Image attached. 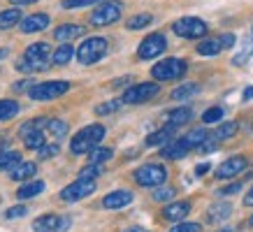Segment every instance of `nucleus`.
Wrapping results in <instances>:
<instances>
[{
  "label": "nucleus",
  "mask_w": 253,
  "mask_h": 232,
  "mask_svg": "<svg viewBox=\"0 0 253 232\" xmlns=\"http://www.w3.org/2000/svg\"><path fill=\"white\" fill-rule=\"evenodd\" d=\"M232 207L230 204H214V207L209 209V221H214V223H218V221H225V218L230 216Z\"/></svg>",
  "instance_id": "nucleus-35"
},
{
  "label": "nucleus",
  "mask_w": 253,
  "mask_h": 232,
  "mask_svg": "<svg viewBox=\"0 0 253 232\" xmlns=\"http://www.w3.org/2000/svg\"><path fill=\"white\" fill-rule=\"evenodd\" d=\"M244 100H253V86L244 88Z\"/></svg>",
  "instance_id": "nucleus-54"
},
{
  "label": "nucleus",
  "mask_w": 253,
  "mask_h": 232,
  "mask_svg": "<svg viewBox=\"0 0 253 232\" xmlns=\"http://www.w3.org/2000/svg\"><path fill=\"white\" fill-rule=\"evenodd\" d=\"M107 39L105 38H88L84 39L77 49V61L84 63V65H93V63H98L102 56L107 54Z\"/></svg>",
  "instance_id": "nucleus-4"
},
{
  "label": "nucleus",
  "mask_w": 253,
  "mask_h": 232,
  "mask_svg": "<svg viewBox=\"0 0 253 232\" xmlns=\"http://www.w3.org/2000/svg\"><path fill=\"white\" fill-rule=\"evenodd\" d=\"M123 100H109V102H102V105H98L95 107V114L98 116H105V114H112V112H116V109H121Z\"/></svg>",
  "instance_id": "nucleus-41"
},
{
  "label": "nucleus",
  "mask_w": 253,
  "mask_h": 232,
  "mask_svg": "<svg viewBox=\"0 0 253 232\" xmlns=\"http://www.w3.org/2000/svg\"><path fill=\"white\" fill-rule=\"evenodd\" d=\"M174 130L176 128H172V125H165V128H161V130L151 132V135L146 137V147H165V144H169Z\"/></svg>",
  "instance_id": "nucleus-17"
},
{
  "label": "nucleus",
  "mask_w": 253,
  "mask_h": 232,
  "mask_svg": "<svg viewBox=\"0 0 253 232\" xmlns=\"http://www.w3.org/2000/svg\"><path fill=\"white\" fill-rule=\"evenodd\" d=\"M35 172H38L35 162H19L14 170L9 172V177L14 179V181H28V179L35 177Z\"/></svg>",
  "instance_id": "nucleus-18"
},
{
  "label": "nucleus",
  "mask_w": 253,
  "mask_h": 232,
  "mask_svg": "<svg viewBox=\"0 0 253 232\" xmlns=\"http://www.w3.org/2000/svg\"><path fill=\"white\" fill-rule=\"evenodd\" d=\"M72 56H75V49H72V44H61L58 49L54 51V56H51V63L54 65H68L70 61H72Z\"/></svg>",
  "instance_id": "nucleus-28"
},
{
  "label": "nucleus",
  "mask_w": 253,
  "mask_h": 232,
  "mask_svg": "<svg viewBox=\"0 0 253 232\" xmlns=\"http://www.w3.org/2000/svg\"><path fill=\"white\" fill-rule=\"evenodd\" d=\"M161 93V86L156 81H142V84H132L128 91L123 93V102L126 105H142V102L154 100Z\"/></svg>",
  "instance_id": "nucleus-7"
},
{
  "label": "nucleus",
  "mask_w": 253,
  "mask_h": 232,
  "mask_svg": "<svg viewBox=\"0 0 253 232\" xmlns=\"http://www.w3.org/2000/svg\"><path fill=\"white\" fill-rule=\"evenodd\" d=\"M246 165H249V160H246L244 155H232V158H228V160H223L221 165H218V170H216V179H235L239 177L242 172L246 170Z\"/></svg>",
  "instance_id": "nucleus-11"
},
{
  "label": "nucleus",
  "mask_w": 253,
  "mask_h": 232,
  "mask_svg": "<svg viewBox=\"0 0 253 232\" xmlns=\"http://www.w3.org/2000/svg\"><path fill=\"white\" fill-rule=\"evenodd\" d=\"M121 12H123V2L121 0H107V2H100L98 7L93 9L91 14V23L93 26H112L121 19Z\"/></svg>",
  "instance_id": "nucleus-5"
},
{
  "label": "nucleus",
  "mask_w": 253,
  "mask_h": 232,
  "mask_svg": "<svg viewBox=\"0 0 253 232\" xmlns=\"http://www.w3.org/2000/svg\"><path fill=\"white\" fill-rule=\"evenodd\" d=\"M237 130H239V123H237V121H225V123L218 125V130L211 132V137L218 139V142H223V139L235 137V135H237Z\"/></svg>",
  "instance_id": "nucleus-29"
},
{
  "label": "nucleus",
  "mask_w": 253,
  "mask_h": 232,
  "mask_svg": "<svg viewBox=\"0 0 253 232\" xmlns=\"http://www.w3.org/2000/svg\"><path fill=\"white\" fill-rule=\"evenodd\" d=\"M21 9L19 7H12V9H5V12H0V31H9L12 26L16 23H21Z\"/></svg>",
  "instance_id": "nucleus-25"
},
{
  "label": "nucleus",
  "mask_w": 253,
  "mask_h": 232,
  "mask_svg": "<svg viewBox=\"0 0 253 232\" xmlns=\"http://www.w3.org/2000/svg\"><path fill=\"white\" fill-rule=\"evenodd\" d=\"M223 51L221 38H202V42L198 44V54L200 56H216Z\"/></svg>",
  "instance_id": "nucleus-20"
},
{
  "label": "nucleus",
  "mask_w": 253,
  "mask_h": 232,
  "mask_svg": "<svg viewBox=\"0 0 253 232\" xmlns=\"http://www.w3.org/2000/svg\"><path fill=\"white\" fill-rule=\"evenodd\" d=\"M135 181L139 186H144V188H158V186L165 184V179H168V170L158 165V162H149V165H142L139 170H135Z\"/></svg>",
  "instance_id": "nucleus-6"
},
{
  "label": "nucleus",
  "mask_w": 253,
  "mask_h": 232,
  "mask_svg": "<svg viewBox=\"0 0 253 232\" xmlns=\"http://www.w3.org/2000/svg\"><path fill=\"white\" fill-rule=\"evenodd\" d=\"M46 128H49V132H51V135H54L56 139H63L65 135H68V130H70L68 121H61V118H51Z\"/></svg>",
  "instance_id": "nucleus-36"
},
{
  "label": "nucleus",
  "mask_w": 253,
  "mask_h": 232,
  "mask_svg": "<svg viewBox=\"0 0 253 232\" xmlns=\"http://www.w3.org/2000/svg\"><path fill=\"white\" fill-rule=\"evenodd\" d=\"M242 188H244V184H242V181H235V184H228V186H223V188H218V195H221V197H228V195L239 193Z\"/></svg>",
  "instance_id": "nucleus-44"
},
{
  "label": "nucleus",
  "mask_w": 253,
  "mask_h": 232,
  "mask_svg": "<svg viewBox=\"0 0 253 232\" xmlns=\"http://www.w3.org/2000/svg\"><path fill=\"white\" fill-rule=\"evenodd\" d=\"M7 56V49H0V58H5Z\"/></svg>",
  "instance_id": "nucleus-56"
},
{
  "label": "nucleus",
  "mask_w": 253,
  "mask_h": 232,
  "mask_svg": "<svg viewBox=\"0 0 253 232\" xmlns=\"http://www.w3.org/2000/svg\"><path fill=\"white\" fill-rule=\"evenodd\" d=\"M209 170H211V165H209V162H200L198 167H195V174H198V177H205Z\"/></svg>",
  "instance_id": "nucleus-49"
},
{
  "label": "nucleus",
  "mask_w": 253,
  "mask_h": 232,
  "mask_svg": "<svg viewBox=\"0 0 253 232\" xmlns=\"http://www.w3.org/2000/svg\"><path fill=\"white\" fill-rule=\"evenodd\" d=\"M19 114V102L16 100H0V123L9 121Z\"/></svg>",
  "instance_id": "nucleus-32"
},
{
  "label": "nucleus",
  "mask_w": 253,
  "mask_h": 232,
  "mask_svg": "<svg viewBox=\"0 0 253 232\" xmlns=\"http://www.w3.org/2000/svg\"><path fill=\"white\" fill-rule=\"evenodd\" d=\"M188 70V63L184 58H165V61H158L151 68V77L158 79V81H174V79H181Z\"/></svg>",
  "instance_id": "nucleus-2"
},
{
  "label": "nucleus",
  "mask_w": 253,
  "mask_h": 232,
  "mask_svg": "<svg viewBox=\"0 0 253 232\" xmlns=\"http://www.w3.org/2000/svg\"><path fill=\"white\" fill-rule=\"evenodd\" d=\"M56 225H58V216L56 214H44L33 221V232H56Z\"/></svg>",
  "instance_id": "nucleus-23"
},
{
  "label": "nucleus",
  "mask_w": 253,
  "mask_h": 232,
  "mask_svg": "<svg viewBox=\"0 0 253 232\" xmlns=\"http://www.w3.org/2000/svg\"><path fill=\"white\" fill-rule=\"evenodd\" d=\"M33 86H35L33 81H16V84H14V91H31Z\"/></svg>",
  "instance_id": "nucleus-50"
},
{
  "label": "nucleus",
  "mask_w": 253,
  "mask_h": 232,
  "mask_svg": "<svg viewBox=\"0 0 253 232\" xmlns=\"http://www.w3.org/2000/svg\"><path fill=\"white\" fill-rule=\"evenodd\" d=\"M130 202H132V193L121 188V191H114V193L105 195V197H102V207L109 209V211H119V209L128 207Z\"/></svg>",
  "instance_id": "nucleus-12"
},
{
  "label": "nucleus",
  "mask_w": 253,
  "mask_h": 232,
  "mask_svg": "<svg viewBox=\"0 0 253 232\" xmlns=\"http://www.w3.org/2000/svg\"><path fill=\"white\" fill-rule=\"evenodd\" d=\"M174 193H176L174 188H168V186H158L151 197H154L156 202H172V200H174Z\"/></svg>",
  "instance_id": "nucleus-39"
},
{
  "label": "nucleus",
  "mask_w": 253,
  "mask_h": 232,
  "mask_svg": "<svg viewBox=\"0 0 253 232\" xmlns=\"http://www.w3.org/2000/svg\"><path fill=\"white\" fill-rule=\"evenodd\" d=\"M19 162H23L19 151H12V149H7V151H2V154H0V170H2V172H12L16 165H19Z\"/></svg>",
  "instance_id": "nucleus-26"
},
{
  "label": "nucleus",
  "mask_w": 253,
  "mask_h": 232,
  "mask_svg": "<svg viewBox=\"0 0 253 232\" xmlns=\"http://www.w3.org/2000/svg\"><path fill=\"white\" fill-rule=\"evenodd\" d=\"M112 155H114V151H112V149H107V147H95L91 154H88V162H100V165H102V162L109 160Z\"/></svg>",
  "instance_id": "nucleus-37"
},
{
  "label": "nucleus",
  "mask_w": 253,
  "mask_h": 232,
  "mask_svg": "<svg viewBox=\"0 0 253 232\" xmlns=\"http://www.w3.org/2000/svg\"><path fill=\"white\" fill-rule=\"evenodd\" d=\"M12 5H16V7H23V5H33V2H38V0H9Z\"/></svg>",
  "instance_id": "nucleus-52"
},
{
  "label": "nucleus",
  "mask_w": 253,
  "mask_h": 232,
  "mask_svg": "<svg viewBox=\"0 0 253 232\" xmlns=\"http://www.w3.org/2000/svg\"><path fill=\"white\" fill-rule=\"evenodd\" d=\"M49 23H51L49 14H44V12H38V14L26 16V19L19 23V28H21V33H40V31H44Z\"/></svg>",
  "instance_id": "nucleus-13"
},
{
  "label": "nucleus",
  "mask_w": 253,
  "mask_h": 232,
  "mask_svg": "<svg viewBox=\"0 0 253 232\" xmlns=\"http://www.w3.org/2000/svg\"><path fill=\"white\" fill-rule=\"evenodd\" d=\"M105 139V125L100 123H91L82 128V130L72 137L70 142V151L75 155H82V154H91L95 147H100V142Z\"/></svg>",
  "instance_id": "nucleus-1"
},
{
  "label": "nucleus",
  "mask_w": 253,
  "mask_h": 232,
  "mask_svg": "<svg viewBox=\"0 0 253 232\" xmlns=\"http://www.w3.org/2000/svg\"><path fill=\"white\" fill-rule=\"evenodd\" d=\"M93 191H95V179H82L79 177L77 181L68 184L61 191V200L63 202H79V200H84V197H88Z\"/></svg>",
  "instance_id": "nucleus-9"
},
{
  "label": "nucleus",
  "mask_w": 253,
  "mask_h": 232,
  "mask_svg": "<svg viewBox=\"0 0 253 232\" xmlns=\"http://www.w3.org/2000/svg\"><path fill=\"white\" fill-rule=\"evenodd\" d=\"M151 21H154V16L146 14V12H144V14H135V16H130V19H128L126 28H128V31H142V28H146Z\"/></svg>",
  "instance_id": "nucleus-33"
},
{
  "label": "nucleus",
  "mask_w": 253,
  "mask_h": 232,
  "mask_svg": "<svg viewBox=\"0 0 253 232\" xmlns=\"http://www.w3.org/2000/svg\"><path fill=\"white\" fill-rule=\"evenodd\" d=\"M223 116H225V112H223V107H209L207 112H205V114H202V121H205V123H218V121H221Z\"/></svg>",
  "instance_id": "nucleus-40"
},
{
  "label": "nucleus",
  "mask_w": 253,
  "mask_h": 232,
  "mask_svg": "<svg viewBox=\"0 0 253 232\" xmlns=\"http://www.w3.org/2000/svg\"><path fill=\"white\" fill-rule=\"evenodd\" d=\"M249 225H251V228H253V216H251V218H249Z\"/></svg>",
  "instance_id": "nucleus-57"
},
{
  "label": "nucleus",
  "mask_w": 253,
  "mask_h": 232,
  "mask_svg": "<svg viewBox=\"0 0 253 232\" xmlns=\"http://www.w3.org/2000/svg\"><path fill=\"white\" fill-rule=\"evenodd\" d=\"M23 58H28V61H49V44L46 42H35V44L26 49Z\"/></svg>",
  "instance_id": "nucleus-24"
},
{
  "label": "nucleus",
  "mask_w": 253,
  "mask_h": 232,
  "mask_svg": "<svg viewBox=\"0 0 253 232\" xmlns=\"http://www.w3.org/2000/svg\"><path fill=\"white\" fill-rule=\"evenodd\" d=\"M188 151H191V147L184 142V137H179V139H172L169 144H165V147L161 149V155L165 160H179V158H184Z\"/></svg>",
  "instance_id": "nucleus-14"
},
{
  "label": "nucleus",
  "mask_w": 253,
  "mask_h": 232,
  "mask_svg": "<svg viewBox=\"0 0 253 232\" xmlns=\"http://www.w3.org/2000/svg\"><path fill=\"white\" fill-rule=\"evenodd\" d=\"M58 151H61V147H58V144H44V147L38 151V158H40V160H49V158H54Z\"/></svg>",
  "instance_id": "nucleus-43"
},
{
  "label": "nucleus",
  "mask_w": 253,
  "mask_h": 232,
  "mask_svg": "<svg viewBox=\"0 0 253 232\" xmlns=\"http://www.w3.org/2000/svg\"><path fill=\"white\" fill-rule=\"evenodd\" d=\"M244 204H246V207H253V186L249 188V193L244 195Z\"/></svg>",
  "instance_id": "nucleus-51"
},
{
  "label": "nucleus",
  "mask_w": 253,
  "mask_h": 232,
  "mask_svg": "<svg viewBox=\"0 0 253 232\" xmlns=\"http://www.w3.org/2000/svg\"><path fill=\"white\" fill-rule=\"evenodd\" d=\"M23 147L31 149V151H40L44 147V132L38 130V132H31L28 137H23Z\"/></svg>",
  "instance_id": "nucleus-34"
},
{
  "label": "nucleus",
  "mask_w": 253,
  "mask_h": 232,
  "mask_svg": "<svg viewBox=\"0 0 253 232\" xmlns=\"http://www.w3.org/2000/svg\"><path fill=\"white\" fill-rule=\"evenodd\" d=\"M70 91V84L68 81H42V84H35L28 91L33 100L38 102H46V100H56V98H61L63 93Z\"/></svg>",
  "instance_id": "nucleus-8"
},
{
  "label": "nucleus",
  "mask_w": 253,
  "mask_h": 232,
  "mask_svg": "<svg viewBox=\"0 0 253 232\" xmlns=\"http://www.w3.org/2000/svg\"><path fill=\"white\" fill-rule=\"evenodd\" d=\"M84 33H86L84 26H77V23H65V26H58V28L54 31V38L65 44V42H72V39H77V38H84Z\"/></svg>",
  "instance_id": "nucleus-16"
},
{
  "label": "nucleus",
  "mask_w": 253,
  "mask_h": 232,
  "mask_svg": "<svg viewBox=\"0 0 253 232\" xmlns=\"http://www.w3.org/2000/svg\"><path fill=\"white\" fill-rule=\"evenodd\" d=\"M100 0H63V9H77V7H88V5H98Z\"/></svg>",
  "instance_id": "nucleus-42"
},
{
  "label": "nucleus",
  "mask_w": 253,
  "mask_h": 232,
  "mask_svg": "<svg viewBox=\"0 0 253 232\" xmlns=\"http://www.w3.org/2000/svg\"><path fill=\"white\" fill-rule=\"evenodd\" d=\"M202 228H200V223H179L174 225L169 232H200Z\"/></svg>",
  "instance_id": "nucleus-46"
},
{
  "label": "nucleus",
  "mask_w": 253,
  "mask_h": 232,
  "mask_svg": "<svg viewBox=\"0 0 253 232\" xmlns=\"http://www.w3.org/2000/svg\"><path fill=\"white\" fill-rule=\"evenodd\" d=\"M221 44H223V49H232V46H235V35H232V33L221 35Z\"/></svg>",
  "instance_id": "nucleus-48"
},
{
  "label": "nucleus",
  "mask_w": 253,
  "mask_h": 232,
  "mask_svg": "<svg viewBox=\"0 0 253 232\" xmlns=\"http://www.w3.org/2000/svg\"><path fill=\"white\" fill-rule=\"evenodd\" d=\"M102 172H105V167H102L100 162H88L86 167H82L79 177H82V179H98Z\"/></svg>",
  "instance_id": "nucleus-38"
},
{
  "label": "nucleus",
  "mask_w": 253,
  "mask_h": 232,
  "mask_svg": "<svg viewBox=\"0 0 253 232\" xmlns=\"http://www.w3.org/2000/svg\"><path fill=\"white\" fill-rule=\"evenodd\" d=\"M165 46H168L165 35H163V33H151V35H146V38L139 42L137 56L142 61H151V58H156V56H161L163 51H165Z\"/></svg>",
  "instance_id": "nucleus-10"
},
{
  "label": "nucleus",
  "mask_w": 253,
  "mask_h": 232,
  "mask_svg": "<svg viewBox=\"0 0 253 232\" xmlns=\"http://www.w3.org/2000/svg\"><path fill=\"white\" fill-rule=\"evenodd\" d=\"M49 65H51L49 61H28V58L16 61V70L19 72H44V70H49Z\"/></svg>",
  "instance_id": "nucleus-27"
},
{
  "label": "nucleus",
  "mask_w": 253,
  "mask_h": 232,
  "mask_svg": "<svg viewBox=\"0 0 253 232\" xmlns=\"http://www.w3.org/2000/svg\"><path fill=\"white\" fill-rule=\"evenodd\" d=\"M28 214V209L23 207V204H14V207H9L7 211H5V218H21Z\"/></svg>",
  "instance_id": "nucleus-45"
},
{
  "label": "nucleus",
  "mask_w": 253,
  "mask_h": 232,
  "mask_svg": "<svg viewBox=\"0 0 253 232\" xmlns=\"http://www.w3.org/2000/svg\"><path fill=\"white\" fill-rule=\"evenodd\" d=\"M72 225V218L70 216H58V225H56V232H65Z\"/></svg>",
  "instance_id": "nucleus-47"
},
{
  "label": "nucleus",
  "mask_w": 253,
  "mask_h": 232,
  "mask_svg": "<svg viewBox=\"0 0 253 232\" xmlns=\"http://www.w3.org/2000/svg\"><path fill=\"white\" fill-rule=\"evenodd\" d=\"M191 214V202H169L168 207L163 209V216L168 218V221H174V223H179V221H184L186 216Z\"/></svg>",
  "instance_id": "nucleus-15"
},
{
  "label": "nucleus",
  "mask_w": 253,
  "mask_h": 232,
  "mask_svg": "<svg viewBox=\"0 0 253 232\" xmlns=\"http://www.w3.org/2000/svg\"><path fill=\"white\" fill-rule=\"evenodd\" d=\"M49 121L51 118H46V116H40V118H31V121H26V123H21V128H19V137H28L31 132H38V130H44L46 125H49Z\"/></svg>",
  "instance_id": "nucleus-21"
},
{
  "label": "nucleus",
  "mask_w": 253,
  "mask_h": 232,
  "mask_svg": "<svg viewBox=\"0 0 253 232\" xmlns=\"http://www.w3.org/2000/svg\"><path fill=\"white\" fill-rule=\"evenodd\" d=\"M40 193H44V181H31V184H21V188L16 191V197L31 200V197H38Z\"/></svg>",
  "instance_id": "nucleus-22"
},
{
  "label": "nucleus",
  "mask_w": 253,
  "mask_h": 232,
  "mask_svg": "<svg viewBox=\"0 0 253 232\" xmlns=\"http://www.w3.org/2000/svg\"><path fill=\"white\" fill-rule=\"evenodd\" d=\"M2 151H7V139L0 135V154H2Z\"/></svg>",
  "instance_id": "nucleus-55"
},
{
  "label": "nucleus",
  "mask_w": 253,
  "mask_h": 232,
  "mask_svg": "<svg viewBox=\"0 0 253 232\" xmlns=\"http://www.w3.org/2000/svg\"><path fill=\"white\" fill-rule=\"evenodd\" d=\"M123 232H149L146 228H139V225H132V228H126Z\"/></svg>",
  "instance_id": "nucleus-53"
},
{
  "label": "nucleus",
  "mask_w": 253,
  "mask_h": 232,
  "mask_svg": "<svg viewBox=\"0 0 253 232\" xmlns=\"http://www.w3.org/2000/svg\"><path fill=\"white\" fill-rule=\"evenodd\" d=\"M198 93H200V84H184L172 91V100H188V98L198 95Z\"/></svg>",
  "instance_id": "nucleus-31"
},
{
  "label": "nucleus",
  "mask_w": 253,
  "mask_h": 232,
  "mask_svg": "<svg viewBox=\"0 0 253 232\" xmlns=\"http://www.w3.org/2000/svg\"><path fill=\"white\" fill-rule=\"evenodd\" d=\"M193 118V109L191 107H179V109H172L168 114V125H172V128H179V125L188 123Z\"/></svg>",
  "instance_id": "nucleus-19"
},
{
  "label": "nucleus",
  "mask_w": 253,
  "mask_h": 232,
  "mask_svg": "<svg viewBox=\"0 0 253 232\" xmlns=\"http://www.w3.org/2000/svg\"><path fill=\"white\" fill-rule=\"evenodd\" d=\"M172 31H174V35H179V38L184 39H202L207 38V23L202 21V19H198V16H184V19H179V21L172 23Z\"/></svg>",
  "instance_id": "nucleus-3"
},
{
  "label": "nucleus",
  "mask_w": 253,
  "mask_h": 232,
  "mask_svg": "<svg viewBox=\"0 0 253 232\" xmlns=\"http://www.w3.org/2000/svg\"><path fill=\"white\" fill-rule=\"evenodd\" d=\"M209 137H211V132H207L205 128H195V130H191L188 135H186L184 142H186V144H188L191 149H198L200 144H205Z\"/></svg>",
  "instance_id": "nucleus-30"
}]
</instances>
